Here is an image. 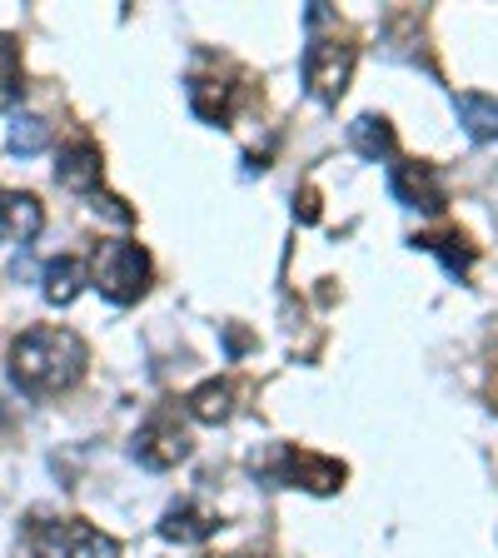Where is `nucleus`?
I'll return each instance as SVG.
<instances>
[{
	"instance_id": "nucleus-1",
	"label": "nucleus",
	"mask_w": 498,
	"mask_h": 558,
	"mask_svg": "<svg viewBox=\"0 0 498 558\" xmlns=\"http://www.w3.org/2000/svg\"><path fill=\"white\" fill-rule=\"evenodd\" d=\"M85 364H90V349L65 325H35L11 344V379L35 399L75 389Z\"/></svg>"
},
{
	"instance_id": "nucleus-2",
	"label": "nucleus",
	"mask_w": 498,
	"mask_h": 558,
	"mask_svg": "<svg viewBox=\"0 0 498 558\" xmlns=\"http://www.w3.org/2000/svg\"><path fill=\"white\" fill-rule=\"evenodd\" d=\"M335 11L325 5H309V46H304V90L314 95L319 105H339V95L349 90L354 81V65H360V46H354V35L335 31H319Z\"/></svg>"
},
{
	"instance_id": "nucleus-3",
	"label": "nucleus",
	"mask_w": 498,
	"mask_h": 558,
	"mask_svg": "<svg viewBox=\"0 0 498 558\" xmlns=\"http://www.w3.org/2000/svg\"><path fill=\"white\" fill-rule=\"evenodd\" d=\"M150 275H155V265H150V255H145L135 240H105V244H95L90 284L110 304H135L139 294L150 290Z\"/></svg>"
},
{
	"instance_id": "nucleus-4",
	"label": "nucleus",
	"mask_w": 498,
	"mask_h": 558,
	"mask_svg": "<svg viewBox=\"0 0 498 558\" xmlns=\"http://www.w3.org/2000/svg\"><path fill=\"white\" fill-rule=\"evenodd\" d=\"M190 449H195V444H190V429L180 424V414H174V409H160V414H150L135 429V439H130L135 464L155 469V474H165V469H174V464H185Z\"/></svg>"
},
{
	"instance_id": "nucleus-5",
	"label": "nucleus",
	"mask_w": 498,
	"mask_h": 558,
	"mask_svg": "<svg viewBox=\"0 0 498 558\" xmlns=\"http://www.w3.org/2000/svg\"><path fill=\"white\" fill-rule=\"evenodd\" d=\"M349 469L339 459H325V453H309V449H294V444H279L275 449V464H265V478L284 488H309V494H335L344 488Z\"/></svg>"
},
{
	"instance_id": "nucleus-6",
	"label": "nucleus",
	"mask_w": 498,
	"mask_h": 558,
	"mask_svg": "<svg viewBox=\"0 0 498 558\" xmlns=\"http://www.w3.org/2000/svg\"><path fill=\"white\" fill-rule=\"evenodd\" d=\"M389 195L404 209H424V215H444V205H449V185H444L439 165H429V160H394Z\"/></svg>"
},
{
	"instance_id": "nucleus-7",
	"label": "nucleus",
	"mask_w": 498,
	"mask_h": 558,
	"mask_svg": "<svg viewBox=\"0 0 498 558\" xmlns=\"http://www.w3.org/2000/svg\"><path fill=\"white\" fill-rule=\"evenodd\" d=\"M100 174H105V155L95 140H70V145H60L56 155V180L65 190H75V195H95L100 190Z\"/></svg>"
},
{
	"instance_id": "nucleus-8",
	"label": "nucleus",
	"mask_w": 498,
	"mask_h": 558,
	"mask_svg": "<svg viewBox=\"0 0 498 558\" xmlns=\"http://www.w3.org/2000/svg\"><path fill=\"white\" fill-rule=\"evenodd\" d=\"M46 230V209L31 190H0V244H31Z\"/></svg>"
},
{
	"instance_id": "nucleus-9",
	"label": "nucleus",
	"mask_w": 498,
	"mask_h": 558,
	"mask_svg": "<svg viewBox=\"0 0 498 558\" xmlns=\"http://www.w3.org/2000/svg\"><path fill=\"white\" fill-rule=\"evenodd\" d=\"M215 529H220V513H209L205 504H195V499L170 504L160 519V538H170V544H205Z\"/></svg>"
},
{
	"instance_id": "nucleus-10",
	"label": "nucleus",
	"mask_w": 498,
	"mask_h": 558,
	"mask_svg": "<svg viewBox=\"0 0 498 558\" xmlns=\"http://www.w3.org/2000/svg\"><path fill=\"white\" fill-rule=\"evenodd\" d=\"M190 110H195L205 125H230L234 116V85L220 75H190Z\"/></svg>"
},
{
	"instance_id": "nucleus-11",
	"label": "nucleus",
	"mask_w": 498,
	"mask_h": 558,
	"mask_svg": "<svg viewBox=\"0 0 498 558\" xmlns=\"http://www.w3.org/2000/svg\"><path fill=\"white\" fill-rule=\"evenodd\" d=\"M40 284H46V304L65 310V304H75V300H81V290L90 284V269H85V259L60 255V259H50V265H46Z\"/></svg>"
},
{
	"instance_id": "nucleus-12",
	"label": "nucleus",
	"mask_w": 498,
	"mask_h": 558,
	"mask_svg": "<svg viewBox=\"0 0 498 558\" xmlns=\"http://www.w3.org/2000/svg\"><path fill=\"white\" fill-rule=\"evenodd\" d=\"M453 110H459V125H464L469 140H478V145L498 140V95L464 90V95H453Z\"/></svg>"
},
{
	"instance_id": "nucleus-13",
	"label": "nucleus",
	"mask_w": 498,
	"mask_h": 558,
	"mask_svg": "<svg viewBox=\"0 0 498 558\" xmlns=\"http://www.w3.org/2000/svg\"><path fill=\"white\" fill-rule=\"evenodd\" d=\"M185 414L195 424H224L234 414V384L230 379H205L199 389H190Z\"/></svg>"
},
{
	"instance_id": "nucleus-14",
	"label": "nucleus",
	"mask_w": 498,
	"mask_h": 558,
	"mask_svg": "<svg viewBox=\"0 0 498 558\" xmlns=\"http://www.w3.org/2000/svg\"><path fill=\"white\" fill-rule=\"evenodd\" d=\"M349 145L364 155V160H394L399 155V135L384 116H360L349 125Z\"/></svg>"
},
{
	"instance_id": "nucleus-15",
	"label": "nucleus",
	"mask_w": 498,
	"mask_h": 558,
	"mask_svg": "<svg viewBox=\"0 0 498 558\" xmlns=\"http://www.w3.org/2000/svg\"><path fill=\"white\" fill-rule=\"evenodd\" d=\"M65 558H120V544L110 534H100L95 523L85 519H65V534H60Z\"/></svg>"
},
{
	"instance_id": "nucleus-16",
	"label": "nucleus",
	"mask_w": 498,
	"mask_h": 558,
	"mask_svg": "<svg viewBox=\"0 0 498 558\" xmlns=\"http://www.w3.org/2000/svg\"><path fill=\"white\" fill-rule=\"evenodd\" d=\"M25 95V60H21V40L0 35V110H11Z\"/></svg>"
},
{
	"instance_id": "nucleus-17",
	"label": "nucleus",
	"mask_w": 498,
	"mask_h": 558,
	"mask_svg": "<svg viewBox=\"0 0 498 558\" xmlns=\"http://www.w3.org/2000/svg\"><path fill=\"white\" fill-rule=\"evenodd\" d=\"M414 244L429 250V255H439L449 275H469V265H474V244H469L464 234H424V240H414Z\"/></svg>"
},
{
	"instance_id": "nucleus-18",
	"label": "nucleus",
	"mask_w": 498,
	"mask_h": 558,
	"mask_svg": "<svg viewBox=\"0 0 498 558\" xmlns=\"http://www.w3.org/2000/svg\"><path fill=\"white\" fill-rule=\"evenodd\" d=\"M50 145V120L46 116H15L11 125V150L15 155H40Z\"/></svg>"
},
{
	"instance_id": "nucleus-19",
	"label": "nucleus",
	"mask_w": 498,
	"mask_h": 558,
	"mask_svg": "<svg viewBox=\"0 0 498 558\" xmlns=\"http://www.w3.org/2000/svg\"><path fill=\"white\" fill-rule=\"evenodd\" d=\"M90 205H95V215H100V209H105V215H110V220H116V225H135V209H130L125 199H116V195H100V190H95V195H90Z\"/></svg>"
}]
</instances>
